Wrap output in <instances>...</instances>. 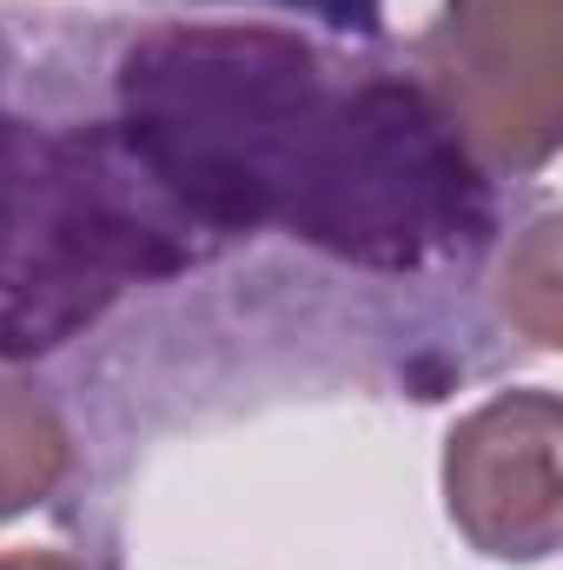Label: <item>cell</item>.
Listing matches in <instances>:
<instances>
[{"instance_id": "obj_1", "label": "cell", "mask_w": 563, "mask_h": 570, "mask_svg": "<svg viewBox=\"0 0 563 570\" xmlns=\"http://www.w3.org/2000/svg\"><path fill=\"white\" fill-rule=\"evenodd\" d=\"M120 146L199 233L418 273L491 233V186L418 80H352L253 20H166L120 60Z\"/></svg>"}, {"instance_id": "obj_2", "label": "cell", "mask_w": 563, "mask_h": 570, "mask_svg": "<svg viewBox=\"0 0 563 570\" xmlns=\"http://www.w3.org/2000/svg\"><path fill=\"white\" fill-rule=\"evenodd\" d=\"M199 226L113 127L0 114V358H47L146 279L199 259Z\"/></svg>"}, {"instance_id": "obj_3", "label": "cell", "mask_w": 563, "mask_h": 570, "mask_svg": "<svg viewBox=\"0 0 563 570\" xmlns=\"http://www.w3.org/2000/svg\"><path fill=\"white\" fill-rule=\"evenodd\" d=\"M418 87L477 166H551L563 120L557 0H451L424 33Z\"/></svg>"}, {"instance_id": "obj_4", "label": "cell", "mask_w": 563, "mask_h": 570, "mask_svg": "<svg viewBox=\"0 0 563 570\" xmlns=\"http://www.w3.org/2000/svg\"><path fill=\"white\" fill-rule=\"evenodd\" d=\"M557 392L524 385L497 392L444 438V511L471 538V551L497 564H544L563 538L557 484Z\"/></svg>"}, {"instance_id": "obj_5", "label": "cell", "mask_w": 563, "mask_h": 570, "mask_svg": "<svg viewBox=\"0 0 563 570\" xmlns=\"http://www.w3.org/2000/svg\"><path fill=\"white\" fill-rule=\"evenodd\" d=\"M73 471V431L27 379L0 372V524L47 504Z\"/></svg>"}, {"instance_id": "obj_6", "label": "cell", "mask_w": 563, "mask_h": 570, "mask_svg": "<svg viewBox=\"0 0 563 570\" xmlns=\"http://www.w3.org/2000/svg\"><path fill=\"white\" fill-rule=\"evenodd\" d=\"M285 7H305V13H318L332 27H365V33L385 20V0H285Z\"/></svg>"}, {"instance_id": "obj_7", "label": "cell", "mask_w": 563, "mask_h": 570, "mask_svg": "<svg viewBox=\"0 0 563 570\" xmlns=\"http://www.w3.org/2000/svg\"><path fill=\"white\" fill-rule=\"evenodd\" d=\"M0 570H87L67 551H0Z\"/></svg>"}]
</instances>
